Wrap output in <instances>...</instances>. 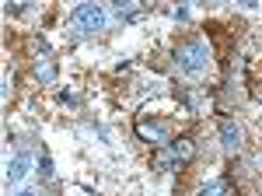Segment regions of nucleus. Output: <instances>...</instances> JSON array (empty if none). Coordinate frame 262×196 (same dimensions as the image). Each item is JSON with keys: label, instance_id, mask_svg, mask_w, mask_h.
<instances>
[{"label": "nucleus", "instance_id": "nucleus-9", "mask_svg": "<svg viewBox=\"0 0 262 196\" xmlns=\"http://www.w3.org/2000/svg\"><path fill=\"white\" fill-rule=\"evenodd\" d=\"M42 179H53V165H49V158H42Z\"/></svg>", "mask_w": 262, "mask_h": 196}, {"label": "nucleus", "instance_id": "nucleus-8", "mask_svg": "<svg viewBox=\"0 0 262 196\" xmlns=\"http://www.w3.org/2000/svg\"><path fill=\"white\" fill-rule=\"evenodd\" d=\"M200 196H227V182L224 179H213V182H206L200 189Z\"/></svg>", "mask_w": 262, "mask_h": 196}, {"label": "nucleus", "instance_id": "nucleus-4", "mask_svg": "<svg viewBox=\"0 0 262 196\" xmlns=\"http://www.w3.org/2000/svg\"><path fill=\"white\" fill-rule=\"evenodd\" d=\"M221 140H224V151H227V154H238V147H242V126H238L234 119H224L221 123Z\"/></svg>", "mask_w": 262, "mask_h": 196}, {"label": "nucleus", "instance_id": "nucleus-5", "mask_svg": "<svg viewBox=\"0 0 262 196\" xmlns=\"http://www.w3.org/2000/svg\"><path fill=\"white\" fill-rule=\"evenodd\" d=\"M137 133L158 144V140H168V123H147V119H140L137 123Z\"/></svg>", "mask_w": 262, "mask_h": 196}, {"label": "nucleus", "instance_id": "nucleus-2", "mask_svg": "<svg viewBox=\"0 0 262 196\" xmlns=\"http://www.w3.org/2000/svg\"><path fill=\"white\" fill-rule=\"evenodd\" d=\"M192 154H196V144H192V140H171L168 147L154 151V165H158V168H171V165H179V161H192Z\"/></svg>", "mask_w": 262, "mask_h": 196}, {"label": "nucleus", "instance_id": "nucleus-1", "mask_svg": "<svg viewBox=\"0 0 262 196\" xmlns=\"http://www.w3.org/2000/svg\"><path fill=\"white\" fill-rule=\"evenodd\" d=\"M206 42L203 39H192V42H185V46H179L175 49V63H179V70L182 74H189V77H196V74H203L206 70Z\"/></svg>", "mask_w": 262, "mask_h": 196}, {"label": "nucleus", "instance_id": "nucleus-7", "mask_svg": "<svg viewBox=\"0 0 262 196\" xmlns=\"http://www.w3.org/2000/svg\"><path fill=\"white\" fill-rule=\"evenodd\" d=\"M35 77L46 81V84H53V77H56V67H53L49 60H39V63H35Z\"/></svg>", "mask_w": 262, "mask_h": 196}, {"label": "nucleus", "instance_id": "nucleus-6", "mask_svg": "<svg viewBox=\"0 0 262 196\" xmlns=\"http://www.w3.org/2000/svg\"><path fill=\"white\" fill-rule=\"evenodd\" d=\"M28 165H32L28 154H14L11 161H7V179H11V182H21V179L28 175Z\"/></svg>", "mask_w": 262, "mask_h": 196}, {"label": "nucleus", "instance_id": "nucleus-3", "mask_svg": "<svg viewBox=\"0 0 262 196\" xmlns=\"http://www.w3.org/2000/svg\"><path fill=\"white\" fill-rule=\"evenodd\" d=\"M70 21H74L77 32H101V28H105V11L95 7V4H81Z\"/></svg>", "mask_w": 262, "mask_h": 196}, {"label": "nucleus", "instance_id": "nucleus-10", "mask_svg": "<svg viewBox=\"0 0 262 196\" xmlns=\"http://www.w3.org/2000/svg\"><path fill=\"white\" fill-rule=\"evenodd\" d=\"M14 196H39V193H32V189H21V193H14Z\"/></svg>", "mask_w": 262, "mask_h": 196}]
</instances>
